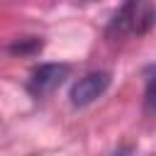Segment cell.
<instances>
[{"instance_id":"cell-1","label":"cell","mask_w":156,"mask_h":156,"mask_svg":"<svg viewBox=\"0 0 156 156\" xmlns=\"http://www.w3.org/2000/svg\"><path fill=\"white\" fill-rule=\"evenodd\" d=\"M156 24V5L151 2H124L107 24L110 39L141 37Z\"/></svg>"},{"instance_id":"cell-2","label":"cell","mask_w":156,"mask_h":156,"mask_svg":"<svg viewBox=\"0 0 156 156\" xmlns=\"http://www.w3.org/2000/svg\"><path fill=\"white\" fill-rule=\"evenodd\" d=\"M110 80H112V76L107 71H90V73L80 76L71 85V105L73 107H85V105L95 102L110 88Z\"/></svg>"},{"instance_id":"cell-3","label":"cell","mask_w":156,"mask_h":156,"mask_svg":"<svg viewBox=\"0 0 156 156\" xmlns=\"http://www.w3.org/2000/svg\"><path fill=\"white\" fill-rule=\"evenodd\" d=\"M71 73V66L68 63H41L32 71L29 80H27V88L34 98H44L49 93H54Z\"/></svg>"},{"instance_id":"cell-4","label":"cell","mask_w":156,"mask_h":156,"mask_svg":"<svg viewBox=\"0 0 156 156\" xmlns=\"http://www.w3.org/2000/svg\"><path fill=\"white\" fill-rule=\"evenodd\" d=\"M144 83H146V90H144V105L146 110L156 112V61L149 63L144 68Z\"/></svg>"},{"instance_id":"cell-5","label":"cell","mask_w":156,"mask_h":156,"mask_svg":"<svg viewBox=\"0 0 156 156\" xmlns=\"http://www.w3.org/2000/svg\"><path fill=\"white\" fill-rule=\"evenodd\" d=\"M39 49H41V39H22V41L10 46L12 54H32V51H39Z\"/></svg>"}]
</instances>
